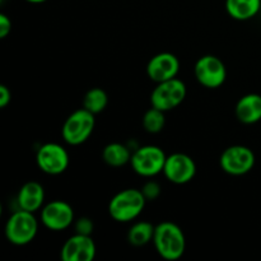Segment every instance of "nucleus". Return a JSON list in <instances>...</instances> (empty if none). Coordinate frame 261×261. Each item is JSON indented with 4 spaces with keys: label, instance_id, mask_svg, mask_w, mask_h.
I'll return each instance as SVG.
<instances>
[{
    "label": "nucleus",
    "instance_id": "1",
    "mask_svg": "<svg viewBox=\"0 0 261 261\" xmlns=\"http://www.w3.org/2000/svg\"><path fill=\"white\" fill-rule=\"evenodd\" d=\"M152 242L157 254L165 260L176 261L185 254L186 237L182 229L173 222L157 224Z\"/></svg>",
    "mask_w": 261,
    "mask_h": 261
},
{
    "label": "nucleus",
    "instance_id": "2",
    "mask_svg": "<svg viewBox=\"0 0 261 261\" xmlns=\"http://www.w3.org/2000/svg\"><path fill=\"white\" fill-rule=\"evenodd\" d=\"M147 199L139 189H125L112 196L109 203V214L119 223H127L142 214Z\"/></svg>",
    "mask_w": 261,
    "mask_h": 261
},
{
    "label": "nucleus",
    "instance_id": "3",
    "mask_svg": "<svg viewBox=\"0 0 261 261\" xmlns=\"http://www.w3.org/2000/svg\"><path fill=\"white\" fill-rule=\"evenodd\" d=\"M37 232L38 222L35 214L23 209L14 212L5 223V237L15 246H25L31 244L37 236Z\"/></svg>",
    "mask_w": 261,
    "mask_h": 261
},
{
    "label": "nucleus",
    "instance_id": "4",
    "mask_svg": "<svg viewBox=\"0 0 261 261\" xmlns=\"http://www.w3.org/2000/svg\"><path fill=\"white\" fill-rule=\"evenodd\" d=\"M96 115L88 110L79 109L66 117L61 129V135L69 145H81L89 139L96 125Z\"/></svg>",
    "mask_w": 261,
    "mask_h": 261
},
{
    "label": "nucleus",
    "instance_id": "5",
    "mask_svg": "<svg viewBox=\"0 0 261 261\" xmlns=\"http://www.w3.org/2000/svg\"><path fill=\"white\" fill-rule=\"evenodd\" d=\"M166 158L167 155L162 148L157 145H143L133 152L130 165L135 173L149 178L163 172Z\"/></svg>",
    "mask_w": 261,
    "mask_h": 261
},
{
    "label": "nucleus",
    "instance_id": "6",
    "mask_svg": "<svg viewBox=\"0 0 261 261\" xmlns=\"http://www.w3.org/2000/svg\"><path fill=\"white\" fill-rule=\"evenodd\" d=\"M186 84L181 79L172 78L170 81L157 83L150 94V105L155 109L167 112L180 106L186 98Z\"/></svg>",
    "mask_w": 261,
    "mask_h": 261
},
{
    "label": "nucleus",
    "instance_id": "7",
    "mask_svg": "<svg viewBox=\"0 0 261 261\" xmlns=\"http://www.w3.org/2000/svg\"><path fill=\"white\" fill-rule=\"evenodd\" d=\"M222 171L231 176H244L255 166V154L249 147L231 145L223 150L219 158Z\"/></svg>",
    "mask_w": 261,
    "mask_h": 261
},
{
    "label": "nucleus",
    "instance_id": "8",
    "mask_svg": "<svg viewBox=\"0 0 261 261\" xmlns=\"http://www.w3.org/2000/svg\"><path fill=\"white\" fill-rule=\"evenodd\" d=\"M69 153L58 143H45L36 153V163L46 175H61L69 167Z\"/></svg>",
    "mask_w": 261,
    "mask_h": 261
},
{
    "label": "nucleus",
    "instance_id": "9",
    "mask_svg": "<svg viewBox=\"0 0 261 261\" xmlns=\"http://www.w3.org/2000/svg\"><path fill=\"white\" fill-rule=\"evenodd\" d=\"M194 74L199 83L209 89L219 88L227 79V68L223 61L214 55H204L198 59Z\"/></svg>",
    "mask_w": 261,
    "mask_h": 261
},
{
    "label": "nucleus",
    "instance_id": "10",
    "mask_svg": "<svg viewBox=\"0 0 261 261\" xmlns=\"http://www.w3.org/2000/svg\"><path fill=\"white\" fill-rule=\"evenodd\" d=\"M41 223L54 232L64 231L74 223V211L64 200H53L41 208Z\"/></svg>",
    "mask_w": 261,
    "mask_h": 261
},
{
    "label": "nucleus",
    "instance_id": "11",
    "mask_svg": "<svg viewBox=\"0 0 261 261\" xmlns=\"http://www.w3.org/2000/svg\"><path fill=\"white\" fill-rule=\"evenodd\" d=\"M163 173L170 182L184 185L195 177L196 165L190 155L185 153H173L166 158Z\"/></svg>",
    "mask_w": 261,
    "mask_h": 261
},
{
    "label": "nucleus",
    "instance_id": "12",
    "mask_svg": "<svg viewBox=\"0 0 261 261\" xmlns=\"http://www.w3.org/2000/svg\"><path fill=\"white\" fill-rule=\"evenodd\" d=\"M97 247L93 239L87 234L75 233L64 242L60 251L63 261H93Z\"/></svg>",
    "mask_w": 261,
    "mask_h": 261
},
{
    "label": "nucleus",
    "instance_id": "13",
    "mask_svg": "<svg viewBox=\"0 0 261 261\" xmlns=\"http://www.w3.org/2000/svg\"><path fill=\"white\" fill-rule=\"evenodd\" d=\"M180 70V61L172 53H160L147 64V75L154 83L176 78Z\"/></svg>",
    "mask_w": 261,
    "mask_h": 261
},
{
    "label": "nucleus",
    "instance_id": "14",
    "mask_svg": "<svg viewBox=\"0 0 261 261\" xmlns=\"http://www.w3.org/2000/svg\"><path fill=\"white\" fill-rule=\"evenodd\" d=\"M43 201H45V190L37 181H28L18 191L17 203L19 209L23 211L35 213L42 208Z\"/></svg>",
    "mask_w": 261,
    "mask_h": 261
},
{
    "label": "nucleus",
    "instance_id": "15",
    "mask_svg": "<svg viewBox=\"0 0 261 261\" xmlns=\"http://www.w3.org/2000/svg\"><path fill=\"white\" fill-rule=\"evenodd\" d=\"M237 120L242 124L252 125L261 120V96L249 93L242 96L234 107Z\"/></svg>",
    "mask_w": 261,
    "mask_h": 261
},
{
    "label": "nucleus",
    "instance_id": "16",
    "mask_svg": "<svg viewBox=\"0 0 261 261\" xmlns=\"http://www.w3.org/2000/svg\"><path fill=\"white\" fill-rule=\"evenodd\" d=\"M261 0H226V10L236 20H249L260 12Z\"/></svg>",
    "mask_w": 261,
    "mask_h": 261
},
{
    "label": "nucleus",
    "instance_id": "17",
    "mask_svg": "<svg viewBox=\"0 0 261 261\" xmlns=\"http://www.w3.org/2000/svg\"><path fill=\"white\" fill-rule=\"evenodd\" d=\"M132 154L129 148L122 143H110L102 150V160L110 167H122L130 163Z\"/></svg>",
    "mask_w": 261,
    "mask_h": 261
},
{
    "label": "nucleus",
    "instance_id": "18",
    "mask_svg": "<svg viewBox=\"0 0 261 261\" xmlns=\"http://www.w3.org/2000/svg\"><path fill=\"white\" fill-rule=\"evenodd\" d=\"M155 226H153L150 222L140 221L133 224L127 232V241L130 245L137 247L145 246L153 241L154 236Z\"/></svg>",
    "mask_w": 261,
    "mask_h": 261
},
{
    "label": "nucleus",
    "instance_id": "19",
    "mask_svg": "<svg viewBox=\"0 0 261 261\" xmlns=\"http://www.w3.org/2000/svg\"><path fill=\"white\" fill-rule=\"evenodd\" d=\"M109 105V96L102 88H91L83 97V107L93 115L101 114Z\"/></svg>",
    "mask_w": 261,
    "mask_h": 261
},
{
    "label": "nucleus",
    "instance_id": "20",
    "mask_svg": "<svg viewBox=\"0 0 261 261\" xmlns=\"http://www.w3.org/2000/svg\"><path fill=\"white\" fill-rule=\"evenodd\" d=\"M166 125L165 111L155 107H150L145 114L143 115V127L149 134H157L163 130Z\"/></svg>",
    "mask_w": 261,
    "mask_h": 261
},
{
    "label": "nucleus",
    "instance_id": "21",
    "mask_svg": "<svg viewBox=\"0 0 261 261\" xmlns=\"http://www.w3.org/2000/svg\"><path fill=\"white\" fill-rule=\"evenodd\" d=\"M140 190H142L143 195L145 196L147 201H150V200H155V199L160 196L161 186L158 185L155 181H147Z\"/></svg>",
    "mask_w": 261,
    "mask_h": 261
},
{
    "label": "nucleus",
    "instance_id": "22",
    "mask_svg": "<svg viewBox=\"0 0 261 261\" xmlns=\"http://www.w3.org/2000/svg\"><path fill=\"white\" fill-rule=\"evenodd\" d=\"M74 228H75V233L91 236L92 232H93L94 226L92 219L87 218V217H82V218H79L78 221H75V223H74Z\"/></svg>",
    "mask_w": 261,
    "mask_h": 261
},
{
    "label": "nucleus",
    "instance_id": "23",
    "mask_svg": "<svg viewBox=\"0 0 261 261\" xmlns=\"http://www.w3.org/2000/svg\"><path fill=\"white\" fill-rule=\"evenodd\" d=\"M12 31V20L4 13L0 14V38H5Z\"/></svg>",
    "mask_w": 261,
    "mask_h": 261
},
{
    "label": "nucleus",
    "instance_id": "24",
    "mask_svg": "<svg viewBox=\"0 0 261 261\" xmlns=\"http://www.w3.org/2000/svg\"><path fill=\"white\" fill-rule=\"evenodd\" d=\"M10 101H12V92L7 86L2 84L0 86V107L4 109L10 103Z\"/></svg>",
    "mask_w": 261,
    "mask_h": 261
},
{
    "label": "nucleus",
    "instance_id": "25",
    "mask_svg": "<svg viewBox=\"0 0 261 261\" xmlns=\"http://www.w3.org/2000/svg\"><path fill=\"white\" fill-rule=\"evenodd\" d=\"M25 2L32 3V4H41V3H45L47 2V0H25Z\"/></svg>",
    "mask_w": 261,
    "mask_h": 261
}]
</instances>
